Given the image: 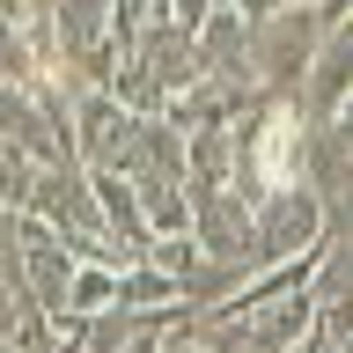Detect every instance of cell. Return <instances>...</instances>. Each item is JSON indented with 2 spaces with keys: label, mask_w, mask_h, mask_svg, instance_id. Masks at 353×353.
<instances>
[{
  "label": "cell",
  "mask_w": 353,
  "mask_h": 353,
  "mask_svg": "<svg viewBox=\"0 0 353 353\" xmlns=\"http://www.w3.org/2000/svg\"><path fill=\"white\" fill-rule=\"evenodd\" d=\"M243 22H265V15H280V8H316V0H228Z\"/></svg>",
  "instance_id": "cell-17"
},
{
  "label": "cell",
  "mask_w": 353,
  "mask_h": 353,
  "mask_svg": "<svg viewBox=\"0 0 353 353\" xmlns=\"http://www.w3.org/2000/svg\"><path fill=\"white\" fill-rule=\"evenodd\" d=\"M118 353H162V331H140V339H125Z\"/></svg>",
  "instance_id": "cell-19"
},
{
  "label": "cell",
  "mask_w": 353,
  "mask_h": 353,
  "mask_svg": "<svg viewBox=\"0 0 353 353\" xmlns=\"http://www.w3.org/2000/svg\"><path fill=\"white\" fill-rule=\"evenodd\" d=\"M74 250H66L59 236H52V228H44V221H30L22 214V272H15V294L30 309H37V316H52V324H59L66 316V287H74Z\"/></svg>",
  "instance_id": "cell-5"
},
{
  "label": "cell",
  "mask_w": 353,
  "mask_h": 353,
  "mask_svg": "<svg viewBox=\"0 0 353 353\" xmlns=\"http://www.w3.org/2000/svg\"><path fill=\"white\" fill-rule=\"evenodd\" d=\"M199 81V52H192V30H154V37L125 44L118 52V74H110V96L125 110H140V118H162V110L184 96V88Z\"/></svg>",
  "instance_id": "cell-1"
},
{
  "label": "cell",
  "mask_w": 353,
  "mask_h": 353,
  "mask_svg": "<svg viewBox=\"0 0 353 353\" xmlns=\"http://www.w3.org/2000/svg\"><path fill=\"white\" fill-rule=\"evenodd\" d=\"M324 243H353V192L339 206H324Z\"/></svg>",
  "instance_id": "cell-16"
},
{
  "label": "cell",
  "mask_w": 353,
  "mask_h": 353,
  "mask_svg": "<svg viewBox=\"0 0 353 353\" xmlns=\"http://www.w3.org/2000/svg\"><path fill=\"white\" fill-rule=\"evenodd\" d=\"M15 353H81V346H66L59 331H52V316H22V331L8 339Z\"/></svg>",
  "instance_id": "cell-15"
},
{
  "label": "cell",
  "mask_w": 353,
  "mask_h": 353,
  "mask_svg": "<svg viewBox=\"0 0 353 353\" xmlns=\"http://www.w3.org/2000/svg\"><path fill=\"white\" fill-rule=\"evenodd\" d=\"M37 81V59H30V37H22V22L0 15V88H30Z\"/></svg>",
  "instance_id": "cell-13"
},
{
  "label": "cell",
  "mask_w": 353,
  "mask_h": 353,
  "mask_svg": "<svg viewBox=\"0 0 353 353\" xmlns=\"http://www.w3.org/2000/svg\"><path fill=\"white\" fill-rule=\"evenodd\" d=\"M192 52H199V74H206V81H243L250 88V22H243L228 0L192 30Z\"/></svg>",
  "instance_id": "cell-8"
},
{
  "label": "cell",
  "mask_w": 353,
  "mask_h": 353,
  "mask_svg": "<svg viewBox=\"0 0 353 353\" xmlns=\"http://www.w3.org/2000/svg\"><path fill=\"white\" fill-rule=\"evenodd\" d=\"M294 353H324V346H316V331H309V339H302V346H294Z\"/></svg>",
  "instance_id": "cell-21"
},
{
  "label": "cell",
  "mask_w": 353,
  "mask_h": 353,
  "mask_svg": "<svg viewBox=\"0 0 353 353\" xmlns=\"http://www.w3.org/2000/svg\"><path fill=\"white\" fill-rule=\"evenodd\" d=\"M118 309H176V280L170 272H154V265H125L118 272Z\"/></svg>",
  "instance_id": "cell-12"
},
{
  "label": "cell",
  "mask_w": 353,
  "mask_h": 353,
  "mask_svg": "<svg viewBox=\"0 0 353 353\" xmlns=\"http://www.w3.org/2000/svg\"><path fill=\"white\" fill-rule=\"evenodd\" d=\"M162 353H206L199 339H176V331H162Z\"/></svg>",
  "instance_id": "cell-20"
},
{
  "label": "cell",
  "mask_w": 353,
  "mask_h": 353,
  "mask_svg": "<svg viewBox=\"0 0 353 353\" xmlns=\"http://www.w3.org/2000/svg\"><path fill=\"white\" fill-rule=\"evenodd\" d=\"M0 353H15V346H8V339H0Z\"/></svg>",
  "instance_id": "cell-22"
},
{
  "label": "cell",
  "mask_w": 353,
  "mask_h": 353,
  "mask_svg": "<svg viewBox=\"0 0 353 353\" xmlns=\"http://www.w3.org/2000/svg\"><path fill=\"white\" fill-rule=\"evenodd\" d=\"M140 110H125L110 88H96V96H81L74 103V162L81 170H96V176H125V162H132V148H140Z\"/></svg>",
  "instance_id": "cell-3"
},
{
  "label": "cell",
  "mask_w": 353,
  "mask_h": 353,
  "mask_svg": "<svg viewBox=\"0 0 353 353\" xmlns=\"http://www.w3.org/2000/svg\"><path fill=\"white\" fill-rule=\"evenodd\" d=\"M316 44H324V15L316 8H280V15L250 22V88L265 103H294L309 81Z\"/></svg>",
  "instance_id": "cell-2"
},
{
  "label": "cell",
  "mask_w": 353,
  "mask_h": 353,
  "mask_svg": "<svg viewBox=\"0 0 353 353\" xmlns=\"http://www.w3.org/2000/svg\"><path fill=\"white\" fill-rule=\"evenodd\" d=\"M309 302H316V309H346V316H353V243H324V250H316Z\"/></svg>",
  "instance_id": "cell-10"
},
{
  "label": "cell",
  "mask_w": 353,
  "mask_h": 353,
  "mask_svg": "<svg viewBox=\"0 0 353 353\" xmlns=\"http://www.w3.org/2000/svg\"><path fill=\"white\" fill-rule=\"evenodd\" d=\"M294 110H302L309 125H331V118H346V110H353V15L324 30L316 59H309V81H302V96H294Z\"/></svg>",
  "instance_id": "cell-7"
},
{
  "label": "cell",
  "mask_w": 353,
  "mask_h": 353,
  "mask_svg": "<svg viewBox=\"0 0 353 353\" xmlns=\"http://www.w3.org/2000/svg\"><path fill=\"white\" fill-rule=\"evenodd\" d=\"M221 0H170V15H176V30H199V22L214 15Z\"/></svg>",
  "instance_id": "cell-18"
},
{
  "label": "cell",
  "mask_w": 353,
  "mask_h": 353,
  "mask_svg": "<svg viewBox=\"0 0 353 353\" xmlns=\"http://www.w3.org/2000/svg\"><path fill=\"white\" fill-rule=\"evenodd\" d=\"M250 228H258V265H287V258H309L324 243V199L287 184V192H265L250 206Z\"/></svg>",
  "instance_id": "cell-4"
},
{
  "label": "cell",
  "mask_w": 353,
  "mask_h": 353,
  "mask_svg": "<svg viewBox=\"0 0 353 353\" xmlns=\"http://www.w3.org/2000/svg\"><path fill=\"white\" fill-rule=\"evenodd\" d=\"M302 192H316L324 206L353 192V110L331 125H309V162H302Z\"/></svg>",
  "instance_id": "cell-9"
},
{
  "label": "cell",
  "mask_w": 353,
  "mask_h": 353,
  "mask_svg": "<svg viewBox=\"0 0 353 353\" xmlns=\"http://www.w3.org/2000/svg\"><path fill=\"white\" fill-rule=\"evenodd\" d=\"M30 184H37V162H22L8 140H0V206H15V214H30Z\"/></svg>",
  "instance_id": "cell-14"
},
{
  "label": "cell",
  "mask_w": 353,
  "mask_h": 353,
  "mask_svg": "<svg viewBox=\"0 0 353 353\" xmlns=\"http://www.w3.org/2000/svg\"><path fill=\"white\" fill-rule=\"evenodd\" d=\"M103 309H118V265H74L66 316H103Z\"/></svg>",
  "instance_id": "cell-11"
},
{
  "label": "cell",
  "mask_w": 353,
  "mask_h": 353,
  "mask_svg": "<svg viewBox=\"0 0 353 353\" xmlns=\"http://www.w3.org/2000/svg\"><path fill=\"white\" fill-rule=\"evenodd\" d=\"M192 243L221 265L265 272L258 265V228H250V199L243 192H192Z\"/></svg>",
  "instance_id": "cell-6"
}]
</instances>
